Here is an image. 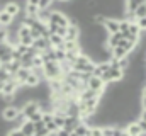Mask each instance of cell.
I'll list each match as a JSON object with an SVG mask.
<instances>
[{
    "mask_svg": "<svg viewBox=\"0 0 146 136\" xmlns=\"http://www.w3.org/2000/svg\"><path fill=\"white\" fill-rule=\"evenodd\" d=\"M2 10H5V12H7V14H10L12 17H17V15L21 14V10H22V9H21V5H19L17 2H7V3L3 5V9H2Z\"/></svg>",
    "mask_w": 146,
    "mask_h": 136,
    "instance_id": "obj_7",
    "label": "cell"
},
{
    "mask_svg": "<svg viewBox=\"0 0 146 136\" xmlns=\"http://www.w3.org/2000/svg\"><path fill=\"white\" fill-rule=\"evenodd\" d=\"M138 121V124H139V128H141V131L146 133V121H141V119H136Z\"/></svg>",
    "mask_w": 146,
    "mask_h": 136,
    "instance_id": "obj_33",
    "label": "cell"
},
{
    "mask_svg": "<svg viewBox=\"0 0 146 136\" xmlns=\"http://www.w3.org/2000/svg\"><path fill=\"white\" fill-rule=\"evenodd\" d=\"M31 46H34L36 49H39V51H48V49H51V44H49L48 37H37V39H33V44H31Z\"/></svg>",
    "mask_w": 146,
    "mask_h": 136,
    "instance_id": "obj_8",
    "label": "cell"
},
{
    "mask_svg": "<svg viewBox=\"0 0 146 136\" xmlns=\"http://www.w3.org/2000/svg\"><path fill=\"white\" fill-rule=\"evenodd\" d=\"M41 117H42V112L37 111V112H34V114L29 117V121H31V123H36V121H41Z\"/></svg>",
    "mask_w": 146,
    "mask_h": 136,
    "instance_id": "obj_27",
    "label": "cell"
},
{
    "mask_svg": "<svg viewBox=\"0 0 146 136\" xmlns=\"http://www.w3.org/2000/svg\"><path fill=\"white\" fill-rule=\"evenodd\" d=\"M19 129L24 133V136H33L34 135V124H33L29 119H26V121L19 126Z\"/></svg>",
    "mask_w": 146,
    "mask_h": 136,
    "instance_id": "obj_11",
    "label": "cell"
},
{
    "mask_svg": "<svg viewBox=\"0 0 146 136\" xmlns=\"http://www.w3.org/2000/svg\"><path fill=\"white\" fill-rule=\"evenodd\" d=\"M44 126H46V129H48V131H49L51 135H54V133L58 131V126H56V124H54L53 121H51V123H46Z\"/></svg>",
    "mask_w": 146,
    "mask_h": 136,
    "instance_id": "obj_24",
    "label": "cell"
},
{
    "mask_svg": "<svg viewBox=\"0 0 146 136\" xmlns=\"http://www.w3.org/2000/svg\"><path fill=\"white\" fill-rule=\"evenodd\" d=\"M42 73H44V80H54V78H61V70L58 61H46L42 65Z\"/></svg>",
    "mask_w": 146,
    "mask_h": 136,
    "instance_id": "obj_1",
    "label": "cell"
},
{
    "mask_svg": "<svg viewBox=\"0 0 146 136\" xmlns=\"http://www.w3.org/2000/svg\"><path fill=\"white\" fill-rule=\"evenodd\" d=\"M106 82L100 78V77H95V75H90V78L87 80V87L88 89H92V90H95L100 97H102V94H104V90H106Z\"/></svg>",
    "mask_w": 146,
    "mask_h": 136,
    "instance_id": "obj_3",
    "label": "cell"
},
{
    "mask_svg": "<svg viewBox=\"0 0 146 136\" xmlns=\"http://www.w3.org/2000/svg\"><path fill=\"white\" fill-rule=\"evenodd\" d=\"M51 5H53V0H39V2H37L39 10H42V9H49Z\"/></svg>",
    "mask_w": 146,
    "mask_h": 136,
    "instance_id": "obj_21",
    "label": "cell"
},
{
    "mask_svg": "<svg viewBox=\"0 0 146 136\" xmlns=\"http://www.w3.org/2000/svg\"><path fill=\"white\" fill-rule=\"evenodd\" d=\"M7 136H24V133L19 129V128H15V129H12V131H9Z\"/></svg>",
    "mask_w": 146,
    "mask_h": 136,
    "instance_id": "obj_30",
    "label": "cell"
},
{
    "mask_svg": "<svg viewBox=\"0 0 146 136\" xmlns=\"http://www.w3.org/2000/svg\"><path fill=\"white\" fill-rule=\"evenodd\" d=\"M88 136H102V128L100 126H90V133H88Z\"/></svg>",
    "mask_w": 146,
    "mask_h": 136,
    "instance_id": "obj_22",
    "label": "cell"
},
{
    "mask_svg": "<svg viewBox=\"0 0 146 136\" xmlns=\"http://www.w3.org/2000/svg\"><path fill=\"white\" fill-rule=\"evenodd\" d=\"M53 55H54V61L61 63L65 61V56H66V51L63 48H53Z\"/></svg>",
    "mask_w": 146,
    "mask_h": 136,
    "instance_id": "obj_18",
    "label": "cell"
},
{
    "mask_svg": "<svg viewBox=\"0 0 146 136\" xmlns=\"http://www.w3.org/2000/svg\"><path fill=\"white\" fill-rule=\"evenodd\" d=\"M19 112H21V109H19L15 104H9V105H5L3 111H2V119H3V121H14V119L19 116Z\"/></svg>",
    "mask_w": 146,
    "mask_h": 136,
    "instance_id": "obj_4",
    "label": "cell"
},
{
    "mask_svg": "<svg viewBox=\"0 0 146 136\" xmlns=\"http://www.w3.org/2000/svg\"><path fill=\"white\" fill-rule=\"evenodd\" d=\"M136 24H138V27H139L141 31H146V15H145V17L136 19Z\"/></svg>",
    "mask_w": 146,
    "mask_h": 136,
    "instance_id": "obj_25",
    "label": "cell"
},
{
    "mask_svg": "<svg viewBox=\"0 0 146 136\" xmlns=\"http://www.w3.org/2000/svg\"><path fill=\"white\" fill-rule=\"evenodd\" d=\"M58 2H72V0H58Z\"/></svg>",
    "mask_w": 146,
    "mask_h": 136,
    "instance_id": "obj_38",
    "label": "cell"
},
{
    "mask_svg": "<svg viewBox=\"0 0 146 136\" xmlns=\"http://www.w3.org/2000/svg\"><path fill=\"white\" fill-rule=\"evenodd\" d=\"M143 95H145V97H146V87H145V89H143Z\"/></svg>",
    "mask_w": 146,
    "mask_h": 136,
    "instance_id": "obj_36",
    "label": "cell"
},
{
    "mask_svg": "<svg viewBox=\"0 0 146 136\" xmlns=\"http://www.w3.org/2000/svg\"><path fill=\"white\" fill-rule=\"evenodd\" d=\"M63 39H66V41H75V39H80V27L76 26V24H68L66 26V34H65V37Z\"/></svg>",
    "mask_w": 146,
    "mask_h": 136,
    "instance_id": "obj_6",
    "label": "cell"
},
{
    "mask_svg": "<svg viewBox=\"0 0 146 136\" xmlns=\"http://www.w3.org/2000/svg\"><path fill=\"white\" fill-rule=\"evenodd\" d=\"M39 82H41V78H37L36 75H34V73L31 71V73L27 75V78L24 80V87H36Z\"/></svg>",
    "mask_w": 146,
    "mask_h": 136,
    "instance_id": "obj_17",
    "label": "cell"
},
{
    "mask_svg": "<svg viewBox=\"0 0 146 136\" xmlns=\"http://www.w3.org/2000/svg\"><path fill=\"white\" fill-rule=\"evenodd\" d=\"M82 119L80 117H73V116H65V124H63V129H66L68 133L73 131L76 126H78V123H80Z\"/></svg>",
    "mask_w": 146,
    "mask_h": 136,
    "instance_id": "obj_9",
    "label": "cell"
},
{
    "mask_svg": "<svg viewBox=\"0 0 146 136\" xmlns=\"http://www.w3.org/2000/svg\"><path fill=\"white\" fill-rule=\"evenodd\" d=\"M7 34H9V29L0 26V43H2V41H7Z\"/></svg>",
    "mask_w": 146,
    "mask_h": 136,
    "instance_id": "obj_28",
    "label": "cell"
},
{
    "mask_svg": "<svg viewBox=\"0 0 146 136\" xmlns=\"http://www.w3.org/2000/svg\"><path fill=\"white\" fill-rule=\"evenodd\" d=\"M127 33H129V36H136V37H141L143 31L138 27V24H136V22H129V29H127Z\"/></svg>",
    "mask_w": 146,
    "mask_h": 136,
    "instance_id": "obj_20",
    "label": "cell"
},
{
    "mask_svg": "<svg viewBox=\"0 0 146 136\" xmlns=\"http://www.w3.org/2000/svg\"><path fill=\"white\" fill-rule=\"evenodd\" d=\"M110 55H112V58H115V60H121V58H126V56H129V53H127L124 48H121V46H115V48H112V49H110Z\"/></svg>",
    "mask_w": 146,
    "mask_h": 136,
    "instance_id": "obj_14",
    "label": "cell"
},
{
    "mask_svg": "<svg viewBox=\"0 0 146 136\" xmlns=\"http://www.w3.org/2000/svg\"><path fill=\"white\" fill-rule=\"evenodd\" d=\"M19 43H22V44H26V46H31V44H33V37H31V36L21 37V39H19Z\"/></svg>",
    "mask_w": 146,
    "mask_h": 136,
    "instance_id": "obj_29",
    "label": "cell"
},
{
    "mask_svg": "<svg viewBox=\"0 0 146 136\" xmlns=\"http://www.w3.org/2000/svg\"><path fill=\"white\" fill-rule=\"evenodd\" d=\"M127 29H129V21H126V19L119 21V33L122 34V39H126V37L129 36Z\"/></svg>",
    "mask_w": 146,
    "mask_h": 136,
    "instance_id": "obj_19",
    "label": "cell"
},
{
    "mask_svg": "<svg viewBox=\"0 0 146 136\" xmlns=\"http://www.w3.org/2000/svg\"><path fill=\"white\" fill-rule=\"evenodd\" d=\"M124 131H126L129 136H139L141 133H143L141 128H139V124H138V121H131V123H127V126L124 128Z\"/></svg>",
    "mask_w": 146,
    "mask_h": 136,
    "instance_id": "obj_10",
    "label": "cell"
},
{
    "mask_svg": "<svg viewBox=\"0 0 146 136\" xmlns=\"http://www.w3.org/2000/svg\"><path fill=\"white\" fill-rule=\"evenodd\" d=\"M12 21H14V17H12L10 14H7L5 10H0V26H2V27L10 26V24H12Z\"/></svg>",
    "mask_w": 146,
    "mask_h": 136,
    "instance_id": "obj_16",
    "label": "cell"
},
{
    "mask_svg": "<svg viewBox=\"0 0 146 136\" xmlns=\"http://www.w3.org/2000/svg\"><path fill=\"white\" fill-rule=\"evenodd\" d=\"M2 90H3V82H0V94H2Z\"/></svg>",
    "mask_w": 146,
    "mask_h": 136,
    "instance_id": "obj_35",
    "label": "cell"
},
{
    "mask_svg": "<svg viewBox=\"0 0 146 136\" xmlns=\"http://www.w3.org/2000/svg\"><path fill=\"white\" fill-rule=\"evenodd\" d=\"M73 131H75L78 136H88V133H90V126H88L85 121H83V123L80 121V123H78V126H76Z\"/></svg>",
    "mask_w": 146,
    "mask_h": 136,
    "instance_id": "obj_15",
    "label": "cell"
},
{
    "mask_svg": "<svg viewBox=\"0 0 146 136\" xmlns=\"http://www.w3.org/2000/svg\"><path fill=\"white\" fill-rule=\"evenodd\" d=\"M56 34H58V36H61V37H65V34H66V27H60V26H58Z\"/></svg>",
    "mask_w": 146,
    "mask_h": 136,
    "instance_id": "obj_32",
    "label": "cell"
},
{
    "mask_svg": "<svg viewBox=\"0 0 146 136\" xmlns=\"http://www.w3.org/2000/svg\"><path fill=\"white\" fill-rule=\"evenodd\" d=\"M9 78H10V73H9L3 67H0V82H7Z\"/></svg>",
    "mask_w": 146,
    "mask_h": 136,
    "instance_id": "obj_23",
    "label": "cell"
},
{
    "mask_svg": "<svg viewBox=\"0 0 146 136\" xmlns=\"http://www.w3.org/2000/svg\"><path fill=\"white\" fill-rule=\"evenodd\" d=\"M33 124H34V131H36V129H41V128H44L42 119H41V121H36V123H33Z\"/></svg>",
    "mask_w": 146,
    "mask_h": 136,
    "instance_id": "obj_31",
    "label": "cell"
},
{
    "mask_svg": "<svg viewBox=\"0 0 146 136\" xmlns=\"http://www.w3.org/2000/svg\"><path fill=\"white\" fill-rule=\"evenodd\" d=\"M39 111V102L36 101H27L22 107H21V112H22V116L26 117V119H29L34 112H37Z\"/></svg>",
    "mask_w": 146,
    "mask_h": 136,
    "instance_id": "obj_5",
    "label": "cell"
},
{
    "mask_svg": "<svg viewBox=\"0 0 146 136\" xmlns=\"http://www.w3.org/2000/svg\"><path fill=\"white\" fill-rule=\"evenodd\" d=\"M145 5H146V2H145Z\"/></svg>",
    "mask_w": 146,
    "mask_h": 136,
    "instance_id": "obj_39",
    "label": "cell"
},
{
    "mask_svg": "<svg viewBox=\"0 0 146 136\" xmlns=\"http://www.w3.org/2000/svg\"><path fill=\"white\" fill-rule=\"evenodd\" d=\"M121 136H129V135H127V133H126V131H124V133H122V135H121Z\"/></svg>",
    "mask_w": 146,
    "mask_h": 136,
    "instance_id": "obj_37",
    "label": "cell"
},
{
    "mask_svg": "<svg viewBox=\"0 0 146 136\" xmlns=\"http://www.w3.org/2000/svg\"><path fill=\"white\" fill-rule=\"evenodd\" d=\"M41 67H42V60H41V56L37 55V56L33 58V68H41Z\"/></svg>",
    "mask_w": 146,
    "mask_h": 136,
    "instance_id": "obj_26",
    "label": "cell"
},
{
    "mask_svg": "<svg viewBox=\"0 0 146 136\" xmlns=\"http://www.w3.org/2000/svg\"><path fill=\"white\" fill-rule=\"evenodd\" d=\"M138 119L146 121V109H141V112H139V117H138Z\"/></svg>",
    "mask_w": 146,
    "mask_h": 136,
    "instance_id": "obj_34",
    "label": "cell"
},
{
    "mask_svg": "<svg viewBox=\"0 0 146 136\" xmlns=\"http://www.w3.org/2000/svg\"><path fill=\"white\" fill-rule=\"evenodd\" d=\"M48 22L56 24V26H60V27H66V26L70 24V19H68L66 14L61 12V10H51V15H49V21H48Z\"/></svg>",
    "mask_w": 146,
    "mask_h": 136,
    "instance_id": "obj_2",
    "label": "cell"
},
{
    "mask_svg": "<svg viewBox=\"0 0 146 136\" xmlns=\"http://www.w3.org/2000/svg\"><path fill=\"white\" fill-rule=\"evenodd\" d=\"M0 67H3L7 71H9V73H10V75H14V73H15V71L21 68V61H19V60H10L9 63H5V65H0Z\"/></svg>",
    "mask_w": 146,
    "mask_h": 136,
    "instance_id": "obj_13",
    "label": "cell"
},
{
    "mask_svg": "<svg viewBox=\"0 0 146 136\" xmlns=\"http://www.w3.org/2000/svg\"><path fill=\"white\" fill-rule=\"evenodd\" d=\"M48 41H49V44H51V48H63V37L61 36H58V34H49L48 36Z\"/></svg>",
    "mask_w": 146,
    "mask_h": 136,
    "instance_id": "obj_12",
    "label": "cell"
}]
</instances>
